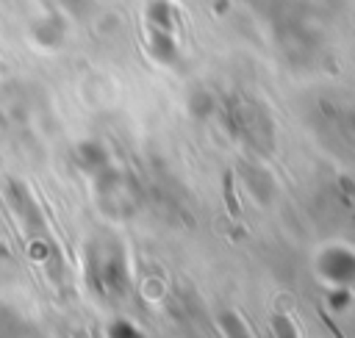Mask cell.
I'll return each instance as SVG.
<instances>
[{
  "label": "cell",
  "mask_w": 355,
  "mask_h": 338,
  "mask_svg": "<svg viewBox=\"0 0 355 338\" xmlns=\"http://www.w3.org/2000/svg\"><path fill=\"white\" fill-rule=\"evenodd\" d=\"M322 274L336 283L338 288H349L355 283V252H347V249H330L322 263H319Z\"/></svg>",
  "instance_id": "cell-1"
},
{
  "label": "cell",
  "mask_w": 355,
  "mask_h": 338,
  "mask_svg": "<svg viewBox=\"0 0 355 338\" xmlns=\"http://www.w3.org/2000/svg\"><path fill=\"white\" fill-rule=\"evenodd\" d=\"M219 324H222V330H225V335H227V338H252V335H250V330H247V324H244L233 310L219 313Z\"/></svg>",
  "instance_id": "cell-2"
},
{
  "label": "cell",
  "mask_w": 355,
  "mask_h": 338,
  "mask_svg": "<svg viewBox=\"0 0 355 338\" xmlns=\"http://www.w3.org/2000/svg\"><path fill=\"white\" fill-rule=\"evenodd\" d=\"M108 338H144V335L139 332L136 324H130L125 319H116V321L108 324Z\"/></svg>",
  "instance_id": "cell-3"
},
{
  "label": "cell",
  "mask_w": 355,
  "mask_h": 338,
  "mask_svg": "<svg viewBox=\"0 0 355 338\" xmlns=\"http://www.w3.org/2000/svg\"><path fill=\"white\" fill-rule=\"evenodd\" d=\"M80 161H83L86 169H97V166L105 163V155H103V150H97V147H83V150H80Z\"/></svg>",
  "instance_id": "cell-4"
},
{
  "label": "cell",
  "mask_w": 355,
  "mask_h": 338,
  "mask_svg": "<svg viewBox=\"0 0 355 338\" xmlns=\"http://www.w3.org/2000/svg\"><path fill=\"white\" fill-rule=\"evenodd\" d=\"M275 335H277V338H300L294 321H291L288 316H283V313L275 316Z\"/></svg>",
  "instance_id": "cell-5"
},
{
  "label": "cell",
  "mask_w": 355,
  "mask_h": 338,
  "mask_svg": "<svg viewBox=\"0 0 355 338\" xmlns=\"http://www.w3.org/2000/svg\"><path fill=\"white\" fill-rule=\"evenodd\" d=\"M230 180H233V175L227 172V175H225V199H227V208H230V213H239V208H236V199H233V188H230Z\"/></svg>",
  "instance_id": "cell-6"
},
{
  "label": "cell",
  "mask_w": 355,
  "mask_h": 338,
  "mask_svg": "<svg viewBox=\"0 0 355 338\" xmlns=\"http://www.w3.org/2000/svg\"><path fill=\"white\" fill-rule=\"evenodd\" d=\"M347 302H349V294H347V291H336V294H330V305H333V308L341 310Z\"/></svg>",
  "instance_id": "cell-7"
}]
</instances>
